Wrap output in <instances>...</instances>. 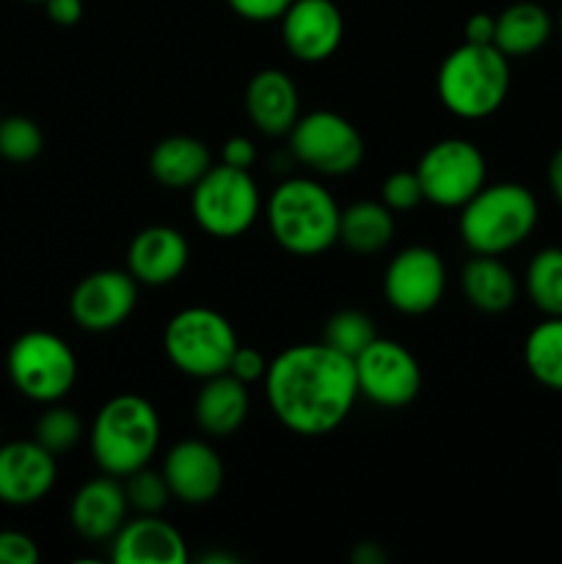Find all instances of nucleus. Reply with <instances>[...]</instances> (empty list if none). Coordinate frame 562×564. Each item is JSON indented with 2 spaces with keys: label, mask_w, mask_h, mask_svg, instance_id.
Instances as JSON below:
<instances>
[{
  "label": "nucleus",
  "mask_w": 562,
  "mask_h": 564,
  "mask_svg": "<svg viewBox=\"0 0 562 564\" xmlns=\"http://www.w3.org/2000/svg\"><path fill=\"white\" fill-rule=\"evenodd\" d=\"M262 380L270 413L303 438L334 433L358 400L356 364L325 341L287 347Z\"/></svg>",
  "instance_id": "1"
},
{
  "label": "nucleus",
  "mask_w": 562,
  "mask_h": 564,
  "mask_svg": "<svg viewBox=\"0 0 562 564\" xmlns=\"http://www.w3.org/2000/svg\"><path fill=\"white\" fill-rule=\"evenodd\" d=\"M268 229L284 251L317 257L339 242V204L317 180L292 176L268 198Z\"/></svg>",
  "instance_id": "2"
},
{
  "label": "nucleus",
  "mask_w": 562,
  "mask_h": 564,
  "mask_svg": "<svg viewBox=\"0 0 562 564\" xmlns=\"http://www.w3.org/2000/svg\"><path fill=\"white\" fill-rule=\"evenodd\" d=\"M88 446L99 471L130 477L149 466L160 446V416L141 394H119L105 402L88 430Z\"/></svg>",
  "instance_id": "3"
},
{
  "label": "nucleus",
  "mask_w": 562,
  "mask_h": 564,
  "mask_svg": "<svg viewBox=\"0 0 562 564\" xmlns=\"http://www.w3.org/2000/svg\"><path fill=\"white\" fill-rule=\"evenodd\" d=\"M538 218V198L527 185L496 182V185H483L463 204L457 229L472 253L501 257L529 240Z\"/></svg>",
  "instance_id": "4"
},
{
  "label": "nucleus",
  "mask_w": 562,
  "mask_h": 564,
  "mask_svg": "<svg viewBox=\"0 0 562 564\" xmlns=\"http://www.w3.org/2000/svg\"><path fill=\"white\" fill-rule=\"evenodd\" d=\"M435 88L450 113L485 119L505 105L510 91V58L494 44L463 42L439 66Z\"/></svg>",
  "instance_id": "5"
},
{
  "label": "nucleus",
  "mask_w": 562,
  "mask_h": 564,
  "mask_svg": "<svg viewBox=\"0 0 562 564\" xmlns=\"http://www.w3.org/2000/svg\"><path fill=\"white\" fill-rule=\"evenodd\" d=\"M163 350L182 375L207 380L229 372L237 334L229 319L215 308L191 306L169 319L163 330Z\"/></svg>",
  "instance_id": "6"
},
{
  "label": "nucleus",
  "mask_w": 562,
  "mask_h": 564,
  "mask_svg": "<svg viewBox=\"0 0 562 564\" xmlns=\"http://www.w3.org/2000/svg\"><path fill=\"white\" fill-rule=\"evenodd\" d=\"M257 182L251 171L231 165H209L207 174L191 187V209L198 229L218 240H235L246 235L259 218Z\"/></svg>",
  "instance_id": "7"
},
{
  "label": "nucleus",
  "mask_w": 562,
  "mask_h": 564,
  "mask_svg": "<svg viewBox=\"0 0 562 564\" xmlns=\"http://www.w3.org/2000/svg\"><path fill=\"white\" fill-rule=\"evenodd\" d=\"M6 369L22 397L33 402H61L77 380V358L61 336L28 330L9 347Z\"/></svg>",
  "instance_id": "8"
},
{
  "label": "nucleus",
  "mask_w": 562,
  "mask_h": 564,
  "mask_svg": "<svg viewBox=\"0 0 562 564\" xmlns=\"http://www.w3.org/2000/svg\"><path fill=\"white\" fill-rule=\"evenodd\" d=\"M290 149L298 163L323 176H345L361 165L364 138L350 119L334 110L298 116L290 130Z\"/></svg>",
  "instance_id": "9"
},
{
  "label": "nucleus",
  "mask_w": 562,
  "mask_h": 564,
  "mask_svg": "<svg viewBox=\"0 0 562 564\" xmlns=\"http://www.w3.org/2000/svg\"><path fill=\"white\" fill-rule=\"evenodd\" d=\"M419 185H422L424 202L439 207H463L479 187L485 185V154L477 143L466 138H444L435 141L428 152L419 158L417 169Z\"/></svg>",
  "instance_id": "10"
},
{
  "label": "nucleus",
  "mask_w": 562,
  "mask_h": 564,
  "mask_svg": "<svg viewBox=\"0 0 562 564\" xmlns=\"http://www.w3.org/2000/svg\"><path fill=\"white\" fill-rule=\"evenodd\" d=\"M356 364L358 397L380 408H406L422 391V367L406 345L395 339H375Z\"/></svg>",
  "instance_id": "11"
},
{
  "label": "nucleus",
  "mask_w": 562,
  "mask_h": 564,
  "mask_svg": "<svg viewBox=\"0 0 562 564\" xmlns=\"http://www.w3.org/2000/svg\"><path fill=\"white\" fill-rule=\"evenodd\" d=\"M446 290V264L428 246L402 248L383 273V297L400 314H428Z\"/></svg>",
  "instance_id": "12"
},
{
  "label": "nucleus",
  "mask_w": 562,
  "mask_h": 564,
  "mask_svg": "<svg viewBox=\"0 0 562 564\" xmlns=\"http://www.w3.org/2000/svg\"><path fill=\"white\" fill-rule=\"evenodd\" d=\"M138 303V281L130 270H97L77 281L69 297V314L83 330L105 334L127 323Z\"/></svg>",
  "instance_id": "13"
},
{
  "label": "nucleus",
  "mask_w": 562,
  "mask_h": 564,
  "mask_svg": "<svg viewBox=\"0 0 562 564\" xmlns=\"http://www.w3.org/2000/svg\"><path fill=\"white\" fill-rule=\"evenodd\" d=\"M345 17L334 0H292L281 14V39L292 58L323 64L339 50Z\"/></svg>",
  "instance_id": "14"
},
{
  "label": "nucleus",
  "mask_w": 562,
  "mask_h": 564,
  "mask_svg": "<svg viewBox=\"0 0 562 564\" xmlns=\"http://www.w3.org/2000/svg\"><path fill=\"white\" fill-rule=\"evenodd\" d=\"M55 477V455L33 438L0 444V505H36L53 490Z\"/></svg>",
  "instance_id": "15"
},
{
  "label": "nucleus",
  "mask_w": 562,
  "mask_h": 564,
  "mask_svg": "<svg viewBox=\"0 0 562 564\" xmlns=\"http://www.w3.org/2000/svg\"><path fill=\"white\" fill-rule=\"evenodd\" d=\"M163 477L171 496L182 505H209L224 488V460L218 452L198 438H185L169 449L163 460Z\"/></svg>",
  "instance_id": "16"
},
{
  "label": "nucleus",
  "mask_w": 562,
  "mask_h": 564,
  "mask_svg": "<svg viewBox=\"0 0 562 564\" xmlns=\"http://www.w3.org/2000/svg\"><path fill=\"white\" fill-rule=\"evenodd\" d=\"M191 259L185 235L174 226H147L127 248V270L138 284L165 286L180 279Z\"/></svg>",
  "instance_id": "17"
},
{
  "label": "nucleus",
  "mask_w": 562,
  "mask_h": 564,
  "mask_svg": "<svg viewBox=\"0 0 562 564\" xmlns=\"http://www.w3.org/2000/svg\"><path fill=\"white\" fill-rule=\"evenodd\" d=\"M127 494L119 477L102 474L97 479H88L80 490L75 494L69 507L72 529L80 534L88 543H102V540H114L121 523L127 521Z\"/></svg>",
  "instance_id": "18"
},
{
  "label": "nucleus",
  "mask_w": 562,
  "mask_h": 564,
  "mask_svg": "<svg viewBox=\"0 0 562 564\" xmlns=\"http://www.w3.org/2000/svg\"><path fill=\"white\" fill-rule=\"evenodd\" d=\"M116 564H185L187 545L171 523L158 516H141L121 523L110 543Z\"/></svg>",
  "instance_id": "19"
},
{
  "label": "nucleus",
  "mask_w": 562,
  "mask_h": 564,
  "mask_svg": "<svg viewBox=\"0 0 562 564\" xmlns=\"http://www.w3.org/2000/svg\"><path fill=\"white\" fill-rule=\"evenodd\" d=\"M246 110L251 124L264 135H290L301 116V97L292 77L281 69L257 72L248 80Z\"/></svg>",
  "instance_id": "20"
},
{
  "label": "nucleus",
  "mask_w": 562,
  "mask_h": 564,
  "mask_svg": "<svg viewBox=\"0 0 562 564\" xmlns=\"http://www.w3.org/2000/svg\"><path fill=\"white\" fill-rule=\"evenodd\" d=\"M248 411H251V400H248L246 383L229 372L204 380L196 402H193V416H196L198 430L207 433L209 438L235 435L248 419Z\"/></svg>",
  "instance_id": "21"
},
{
  "label": "nucleus",
  "mask_w": 562,
  "mask_h": 564,
  "mask_svg": "<svg viewBox=\"0 0 562 564\" xmlns=\"http://www.w3.org/2000/svg\"><path fill=\"white\" fill-rule=\"evenodd\" d=\"M461 286L468 306L485 314H501L512 308L518 297V279L499 257L474 253L461 270Z\"/></svg>",
  "instance_id": "22"
},
{
  "label": "nucleus",
  "mask_w": 562,
  "mask_h": 564,
  "mask_svg": "<svg viewBox=\"0 0 562 564\" xmlns=\"http://www.w3.org/2000/svg\"><path fill=\"white\" fill-rule=\"evenodd\" d=\"M213 165L207 143L193 135H169L149 154V171L154 180L171 191L193 187Z\"/></svg>",
  "instance_id": "23"
},
{
  "label": "nucleus",
  "mask_w": 562,
  "mask_h": 564,
  "mask_svg": "<svg viewBox=\"0 0 562 564\" xmlns=\"http://www.w3.org/2000/svg\"><path fill=\"white\" fill-rule=\"evenodd\" d=\"M554 22L551 14L534 0H518L496 14L494 47L501 50L507 58H523L543 47L551 39Z\"/></svg>",
  "instance_id": "24"
},
{
  "label": "nucleus",
  "mask_w": 562,
  "mask_h": 564,
  "mask_svg": "<svg viewBox=\"0 0 562 564\" xmlns=\"http://www.w3.org/2000/svg\"><path fill=\"white\" fill-rule=\"evenodd\" d=\"M395 237V213L383 202L350 204L339 215V242L358 257L380 253Z\"/></svg>",
  "instance_id": "25"
},
{
  "label": "nucleus",
  "mask_w": 562,
  "mask_h": 564,
  "mask_svg": "<svg viewBox=\"0 0 562 564\" xmlns=\"http://www.w3.org/2000/svg\"><path fill=\"white\" fill-rule=\"evenodd\" d=\"M523 364L540 386L562 391V317H545L523 341Z\"/></svg>",
  "instance_id": "26"
},
{
  "label": "nucleus",
  "mask_w": 562,
  "mask_h": 564,
  "mask_svg": "<svg viewBox=\"0 0 562 564\" xmlns=\"http://www.w3.org/2000/svg\"><path fill=\"white\" fill-rule=\"evenodd\" d=\"M523 286L540 314L562 317V248L551 246L534 253L527 264Z\"/></svg>",
  "instance_id": "27"
},
{
  "label": "nucleus",
  "mask_w": 562,
  "mask_h": 564,
  "mask_svg": "<svg viewBox=\"0 0 562 564\" xmlns=\"http://www.w3.org/2000/svg\"><path fill=\"white\" fill-rule=\"evenodd\" d=\"M375 339H378V328H375L372 317L358 312V308H339V312L331 314L323 325L325 345L345 352L347 358H356L358 352L367 350Z\"/></svg>",
  "instance_id": "28"
},
{
  "label": "nucleus",
  "mask_w": 562,
  "mask_h": 564,
  "mask_svg": "<svg viewBox=\"0 0 562 564\" xmlns=\"http://www.w3.org/2000/svg\"><path fill=\"white\" fill-rule=\"evenodd\" d=\"M80 416H77L72 408L58 405V402H50V408L36 419V427H33V441L42 444L47 452H53L55 457L75 449V446L80 444Z\"/></svg>",
  "instance_id": "29"
},
{
  "label": "nucleus",
  "mask_w": 562,
  "mask_h": 564,
  "mask_svg": "<svg viewBox=\"0 0 562 564\" xmlns=\"http://www.w3.org/2000/svg\"><path fill=\"white\" fill-rule=\"evenodd\" d=\"M44 135L28 116H3L0 121V158L9 163H31L42 154Z\"/></svg>",
  "instance_id": "30"
},
{
  "label": "nucleus",
  "mask_w": 562,
  "mask_h": 564,
  "mask_svg": "<svg viewBox=\"0 0 562 564\" xmlns=\"http://www.w3.org/2000/svg\"><path fill=\"white\" fill-rule=\"evenodd\" d=\"M127 505L141 516H158L165 510L171 499V488L165 482L163 471H152L149 466L138 468L130 477H125Z\"/></svg>",
  "instance_id": "31"
},
{
  "label": "nucleus",
  "mask_w": 562,
  "mask_h": 564,
  "mask_svg": "<svg viewBox=\"0 0 562 564\" xmlns=\"http://www.w3.org/2000/svg\"><path fill=\"white\" fill-rule=\"evenodd\" d=\"M380 202L391 209V213H411L424 202L422 185H419L417 171H395L380 185Z\"/></svg>",
  "instance_id": "32"
},
{
  "label": "nucleus",
  "mask_w": 562,
  "mask_h": 564,
  "mask_svg": "<svg viewBox=\"0 0 562 564\" xmlns=\"http://www.w3.org/2000/svg\"><path fill=\"white\" fill-rule=\"evenodd\" d=\"M39 549L33 538L17 529H0V564H36Z\"/></svg>",
  "instance_id": "33"
},
{
  "label": "nucleus",
  "mask_w": 562,
  "mask_h": 564,
  "mask_svg": "<svg viewBox=\"0 0 562 564\" xmlns=\"http://www.w3.org/2000/svg\"><path fill=\"white\" fill-rule=\"evenodd\" d=\"M237 17L248 22H273L281 20L292 0H226Z\"/></svg>",
  "instance_id": "34"
},
{
  "label": "nucleus",
  "mask_w": 562,
  "mask_h": 564,
  "mask_svg": "<svg viewBox=\"0 0 562 564\" xmlns=\"http://www.w3.org/2000/svg\"><path fill=\"white\" fill-rule=\"evenodd\" d=\"M264 372H268V361H264V356L259 350H253V347H240L237 345L235 356H231L229 361V375H235L237 380H242V383H257V380L264 378Z\"/></svg>",
  "instance_id": "35"
},
{
  "label": "nucleus",
  "mask_w": 562,
  "mask_h": 564,
  "mask_svg": "<svg viewBox=\"0 0 562 564\" xmlns=\"http://www.w3.org/2000/svg\"><path fill=\"white\" fill-rule=\"evenodd\" d=\"M220 163L231 165V169L251 171L257 163V147H253L251 138L235 135L224 143V152H220Z\"/></svg>",
  "instance_id": "36"
},
{
  "label": "nucleus",
  "mask_w": 562,
  "mask_h": 564,
  "mask_svg": "<svg viewBox=\"0 0 562 564\" xmlns=\"http://www.w3.org/2000/svg\"><path fill=\"white\" fill-rule=\"evenodd\" d=\"M44 9L61 28H72L83 20V0H44Z\"/></svg>",
  "instance_id": "37"
},
{
  "label": "nucleus",
  "mask_w": 562,
  "mask_h": 564,
  "mask_svg": "<svg viewBox=\"0 0 562 564\" xmlns=\"http://www.w3.org/2000/svg\"><path fill=\"white\" fill-rule=\"evenodd\" d=\"M466 42L472 44H494V33H496V17L494 14H485V11H477L466 20Z\"/></svg>",
  "instance_id": "38"
},
{
  "label": "nucleus",
  "mask_w": 562,
  "mask_h": 564,
  "mask_svg": "<svg viewBox=\"0 0 562 564\" xmlns=\"http://www.w3.org/2000/svg\"><path fill=\"white\" fill-rule=\"evenodd\" d=\"M545 180H549L551 196H554L556 204L562 207V147L551 154L549 169H545Z\"/></svg>",
  "instance_id": "39"
},
{
  "label": "nucleus",
  "mask_w": 562,
  "mask_h": 564,
  "mask_svg": "<svg viewBox=\"0 0 562 564\" xmlns=\"http://www.w3.org/2000/svg\"><path fill=\"white\" fill-rule=\"evenodd\" d=\"M353 560H356L358 564H378V562H383V554H380V551H375V543H361L356 549V554H353Z\"/></svg>",
  "instance_id": "40"
},
{
  "label": "nucleus",
  "mask_w": 562,
  "mask_h": 564,
  "mask_svg": "<svg viewBox=\"0 0 562 564\" xmlns=\"http://www.w3.org/2000/svg\"><path fill=\"white\" fill-rule=\"evenodd\" d=\"M556 28H560V36H562V11H560V20H556Z\"/></svg>",
  "instance_id": "41"
},
{
  "label": "nucleus",
  "mask_w": 562,
  "mask_h": 564,
  "mask_svg": "<svg viewBox=\"0 0 562 564\" xmlns=\"http://www.w3.org/2000/svg\"><path fill=\"white\" fill-rule=\"evenodd\" d=\"M28 3H44V0H28Z\"/></svg>",
  "instance_id": "42"
},
{
  "label": "nucleus",
  "mask_w": 562,
  "mask_h": 564,
  "mask_svg": "<svg viewBox=\"0 0 562 564\" xmlns=\"http://www.w3.org/2000/svg\"><path fill=\"white\" fill-rule=\"evenodd\" d=\"M0 121H3V113H0Z\"/></svg>",
  "instance_id": "43"
},
{
  "label": "nucleus",
  "mask_w": 562,
  "mask_h": 564,
  "mask_svg": "<svg viewBox=\"0 0 562 564\" xmlns=\"http://www.w3.org/2000/svg\"><path fill=\"white\" fill-rule=\"evenodd\" d=\"M0 444H3V441H0Z\"/></svg>",
  "instance_id": "44"
}]
</instances>
